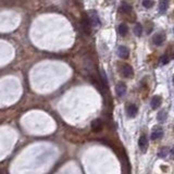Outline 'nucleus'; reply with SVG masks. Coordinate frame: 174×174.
Wrapping results in <instances>:
<instances>
[{"label": "nucleus", "instance_id": "obj_4", "mask_svg": "<svg viewBox=\"0 0 174 174\" xmlns=\"http://www.w3.org/2000/svg\"><path fill=\"white\" fill-rule=\"evenodd\" d=\"M164 40H166V34H164V33H158V34H156V35L153 36V38H152L153 44H155V45H157V46L162 45Z\"/></svg>", "mask_w": 174, "mask_h": 174}, {"label": "nucleus", "instance_id": "obj_5", "mask_svg": "<svg viewBox=\"0 0 174 174\" xmlns=\"http://www.w3.org/2000/svg\"><path fill=\"white\" fill-rule=\"evenodd\" d=\"M163 136V130H162L161 127H158V126H155V129L151 132V135H150V138L152 139V141H156V139L158 138H161V137Z\"/></svg>", "mask_w": 174, "mask_h": 174}, {"label": "nucleus", "instance_id": "obj_17", "mask_svg": "<svg viewBox=\"0 0 174 174\" xmlns=\"http://www.w3.org/2000/svg\"><path fill=\"white\" fill-rule=\"evenodd\" d=\"M143 6L147 9H150L153 7V1L152 0H143Z\"/></svg>", "mask_w": 174, "mask_h": 174}, {"label": "nucleus", "instance_id": "obj_6", "mask_svg": "<svg viewBox=\"0 0 174 174\" xmlns=\"http://www.w3.org/2000/svg\"><path fill=\"white\" fill-rule=\"evenodd\" d=\"M138 145H139V148H141V151L146 152L147 147H148V139L145 135H141V138H139V141H138Z\"/></svg>", "mask_w": 174, "mask_h": 174}, {"label": "nucleus", "instance_id": "obj_18", "mask_svg": "<svg viewBox=\"0 0 174 174\" xmlns=\"http://www.w3.org/2000/svg\"><path fill=\"white\" fill-rule=\"evenodd\" d=\"M169 61H170V58H169L168 54H164V56L161 57V62H162V64H166V63H169Z\"/></svg>", "mask_w": 174, "mask_h": 174}, {"label": "nucleus", "instance_id": "obj_12", "mask_svg": "<svg viewBox=\"0 0 174 174\" xmlns=\"http://www.w3.org/2000/svg\"><path fill=\"white\" fill-rule=\"evenodd\" d=\"M168 3H169V0H160L159 2V11L161 13H164L166 10L168 9Z\"/></svg>", "mask_w": 174, "mask_h": 174}, {"label": "nucleus", "instance_id": "obj_9", "mask_svg": "<svg viewBox=\"0 0 174 174\" xmlns=\"http://www.w3.org/2000/svg\"><path fill=\"white\" fill-rule=\"evenodd\" d=\"M115 91L119 97H123L125 95V93H126V86H125V84L119 83L115 87Z\"/></svg>", "mask_w": 174, "mask_h": 174}, {"label": "nucleus", "instance_id": "obj_8", "mask_svg": "<svg viewBox=\"0 0 174 174\" xmlns=\"http://www.w3.org/2000/svg\"><path fill=\"white\" fill-rule=\"evenodd\" d=\"M161 101H162V99L160 96H153V97L151 98V101H150V106H151V108L153 110H156L160 107Z\"/></svg>", "mask_w": 174, "mask_h": 174}, {"label": "nucleus", "instance_id": "obj_19", "mask_svg": "<svg viewBox=\"0 0 174 174\" xmlns=\"http://www.w3.org/2000/svg\"><path fill=\"white\" fill-rule=\"evenodd\" d=\"M101 76H102V79H104L105 84H107V85H108V79H107L106 73H105V71H101Z\"/></svg>", "mask_w": 174, "mask_h": 174}, {"label": "nucleus", "instance_id": "obj_13", "mask_svg": "<svg viewBox=\"0 0 174 174\" xmlns=\"http://www.w3.org/2000/svg\"><path fill=\"white\" fill-rule=\"evenodd\" d=\"M127 32H129V27H127V25L125 24V23L120 24V26H119V33H120V35H122V36L126 35Z\"/></svg>", "mask_w": 174, "mask_h": 174}, {"label": "nucleus", "instance_id": "obj_1", "mask_svg": "<svg viewBox=\"0 0 174 174\" xmlns=\"http://www.w3.org/2000/svg\"><path fill=\"white\" fill-rule=\"evenodd\" d=\"M88 17H89V21H90V24L93 25L94 27L100 26L99 17H98V13L96 12L95 10H89L88 11Z\"/></svg>", "mask_w": 174, "mask_h": 174}, {"label": "nucleus", "instance_id": "obj_20", "mask_svg": "<svg viewBox=\"0 0 174 174\" xmlns=\"http://www.w3.org/2000/svg\"><path fill=\"white\" fill-rule=\"evenodd\" d=\"M173 84H174V76H173Z\"/></svg>", "mask_w": 174, "mask_h": 174}, {"label": "nucleus", "instance_id": "obj_2", "mask_svg": "<svg viewBox=\"0 0 174 174\" xmlns=\"http://www.w3.org/2000/svg\"><path fill=\"white\" fill-rule=\"evenodd\" d=\"M120 73L124 77H132L134 72H133L132 66L129 64H122L120 66Z\"/></svg>", "mask_w": 174, "mask_h": 174}, {"label": "nucleus", "instance_id": "obj_3", "mask_svg": "<svg viewBox=\"0 0 174 174\" xmlns=\"http://www.w3.org/2000/svg\"><path fill=\"white\" fill-rule=\"evenodd\" d=\"M102 127H104V123H102V121L100 119H96V120H94L91 122V130L94 132H100V130H102Z\"/></svg>", "mask_w": 174, "mask_h": 174}, {"label": "nucleus", "instance_id": "obj_16", "mask_svg": "<svg viewBox=\"0 0 174 174\" xmlns=\"http://www.w3.org/2000/svg\"><path fill=\"white\" fill-rule=\"evenodd\" d=\"M166 153H168V148L163 147V148H161V149L159 150V152H158V157L164 158L166 156Z\"/></svg>", "mask_w": 174, "mask_h": 174}, {"label": "nucleus", "instance_id": "obj_11", "mask_svg": "<svg viewBox=\"0 0 174 174\" xmlns=\"http://www.w3.org/2000/svg\"><path fill=\"white\" fill-rule=\"evenodd\" d=\"M119 10H120V12H122V13H130V11H132V6L127 3V2H123V3L121 4Z\"/></svg>", "mask_w": 174, "mask_h": 174}, {"label": "nucleus", "instance_id": "obj_10", "mask_svg": "<svg viewBox=\"0 0 174 174\" xmlns=\"http://www.w3.org/2000/svg\"><path fill=\"white\" fill-rule=\"evenodd\" d=\"M137 111H138L137 107L135 106V105H133V104L129 105V106H127V108H126V113H127V115H129L130 118H134V116L137 114Z\"/></svg>", "mask_w": 174, "mask_h": 174}, {"label": "nucleus", "instance_id": "obj_15", "mask_svg": "<svg viewBox=\"0 0 174 174\" xmlns=\"http://www.w3.org/2000/svg\"><path fill=\"white\" fill-rule=\"evenodd\" d=\"M166 110H162V111H160L159 114H158V120L161 121V122H163V121L166 120Z\"/></svg>", "mask_w": 174, "mask_h": 174}, {"label": "nucleus", "instance_id": "obj_7", "mask_svg": "<svg viewBox=\"0 0 174 174\" xmlns=\"http://www.w3.org/2000/svg\"><path fill=\"white\" fill-rule=\"evenodd\" d=\"M118 54L120 58L122 59H126L129 58V54H130V50L127 47H125V46H120L118 49Z\"/></svg>", "mask_w": 174, "mask_h": 174}, {"label": "nucleus", "instance_id": "obj_14", "mask_svg": "<svg viewBox=\"0 0 174 174\" xmlns=\"http://www.w3.org/2000/svg\"><path fill=\"white\" fill-rule=\"evenodd\" d=\"M134 33L136 36H141V33H143V26H141V24H139V23H136V25H135L134 27Z\"/></svg>", "mask_w": 174, "mask_h": 174}]
</instances>
